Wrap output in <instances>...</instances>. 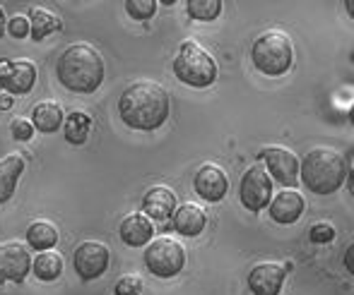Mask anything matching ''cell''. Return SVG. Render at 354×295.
Returning <instances> with one entry per match:
<instances>
[{
  "label": "cell",
  "mask_w": 354,
  "mask_h": 295,
  "mask_svg": "<svg viewBox=\"0 0 354 295\" xmlns=\"http://www.w3.org/2000/svg\"><path fill=\"white\" fill-rule=\"evenodd\" d=\"M169 111H171L169 92L152 79L128 84L118 99V116L128 128L140 130V132H152L162 128L169 118Z\"/></svg>",
  "instance_id": "6da1fadb"
},
{
  "label": "cell",
  "mask_w": 354,
  "mask_h": 295,
  "mask_svg": "<svg viewBox=\"0 0 354 295\" xmlns=\"http://www.w3.org/2000/svg\"><path fill=\"white\" fill-rule=\"evenodd\" d=\"M58 82L73 94H94L104 82V58L92 43H73L56 63Z\"/></svg>",
  "instance_id": "7a4b0ae2"
},
{
  "label": "cell",
  "mask_w": 354,
  "mask_h": 295,
  "mask_svg": "<svg viewBox=\"0 0 354 295\" xmlns=\"http://www.w3.org/2000/svg\"><path fill=\"white\" fill-rule=\"evenodd\" d=\"M299 178L313 194H333L347 180V161L335 149L316 147L304 156Z\"/></svg>",
  "instance_id": "3957f363"
},
{
  "label": "cell",
  "mask_w": 354,
  "mask_h": 295,
  "mask_svg": "<svg viewBox=\"0 0 354 295\" xmlns=\"http://www.w3.org/2000/svg\"><path fill=\"white\" fill-rule=\"evenodd\" d=\"M251 60L258 72L268 74V77H282L284 72H289V68L294 63L292 39L284 32H277V29L263 32L253 41Z\"/></svg>",
  "instance_id": "277c9868"
},
{
  "label": "cell",
  "mask_w": 354,
  "mask_h": 295,
  "mask_svg": "<svg viewBox=\"0 0 354 295\" xmlns=\"http://www.w3.org/2000/svg\"><path fill=\"white\" fill-rule=\"evenodd\" d=\"M174 74L193 89H205L217 79V63L201 43L183 41L174 58Z\"/></svg>",
  "instance_id": "5b68a950"
},
{
  "label": "cell",
  "mask_w": 354,
  "mask_h": 295,
  "mask_svg": "<svg viewBox=\"0 0 354 295\" xmlns=\"http://www.w3.org/2000/svg\"><path fill=\"white\" fill-rule=\"evenodd\" d=\"M145 267L157 278H171L186 267V247L174 238H152L145 245Z\"/></svg>",
  "instance_id": "8992f818"
},
{
  "label": "cell",
  "mask_w": 354,
  "mask_h": 295,
  "mask_svg": "<svg viewBox=\"0 0 354 295\" xmlns=\"http://www.w3.org/2000/svg\"><path fill=\"white\" fill-rule=\"evenodd\" d=\"M239 199L248 212H263L272 202V178L266 163H253L239 183Z\"/></svg>",
  "instance_id": "52a82bcc"
},
{
  "label": "cell",
  "mask_w": 354,
  "mask_h": 295,
  "mask_svg": "<svg viewBox=\"0 0 354 295\" xmlns=\"http://www.w3.org/2000/svg\"><path fill=\"white\" fill-rule=\"evenodd\" d=\"M109 262H111V252L99 240H84L73 252V267L82 281H94V278L104 276Z\"/></svg>",
  "instance_id": "ba28073f"
},
{
  "label": "cell",
  "mask_w": 354,
  "mask_h": 295,
  "mask_svg": "<svg viewBox=\"0 0 354 295\" xmlns=\"http://www.w3.org/2000/svg\"><path fill=\"white\" fill-rule=\"evenodd\" d=\"M32 254L27 245L19 240H3L0 243V281L22 283L32 272Z\"/></svg>",
  "instance_id": "9c48e42d"
},
{
  "label": "cell",
  "mask_w": 354,
  "mask_h": 295,
  "mask_svg": "<svg viewBox=\"0 0 354 295\" xmlns=\"http://www.w3.org/2000/svg\"><path fill=\"white\" fill-rule=\"evenodd\" d=\"M261 159L266 163L270 178L277 180V185H282V187H294L297 185L301 163H299L294 152H289L287 147H266L261 152Z\"/></svg>",
  "instance_id": "30bf717a"
},
{
  "label": "cell",
  "mask_w": 354,
  "mask_h": 295,
  "mask_svg": "<svg viewBox=\"0 0 354 295\" xmlns=\"http://www.w3.org/2000/svg\"><path fill=\"white\" fill-rule=\"evenodd\" d=\"M37 84V65L32 60H0V87L8 94H29Z\"/></svg>",
  "instance_id": "8fae6325"
},
{
  "label": "cell",
  "mask_w": 354,
  "mask_h": 295,
  "mask_svg": "<svg viewBox=\"0 0 354 295\" xmlns=\"http://www.w3.org/2000/svg\"><path fill=\"white\" fill-rule=\"evenodd\" d=\"M193 190L205 202H222L229 192V178L224 168H219L217 163H203L196 171V178H193Z\"/></svg>",
  "instance_id": "7c38bea8"
},
{
  "label": "cell",
  "mask_w": 354,
  "mask_h": 295,
  "mask_svg": "<svg viewBox=\"0 0 354 295\" xmlns=\"http://www.w3.org/2000/svg\"><path fill=\"white\" fill-rule=\"evenodd\" d=\"M287 269L277 262H261L248 274V288L253 295H280Z\"/></svg>",
  "instance_id": "4fadbf2b"
},
{
  "label": "cell",
  "mask_w": 354,
  "mask_h": 295,
  "mask_svg": "<svg viewBox=\"0 0 354 295\" xmlns=\"http://www.w3.org/2000/svg\"><path fill=\"white\" fill-rule=\"evenodd\" d=\"M270 207V218L280 226H292L304 216L306 209V199L301 197V192H297L294 187H284L282 192H277V197H272Z\"/></svg>",
  "instance_id": "5bb4252c"
},
{
  "label": "cell",
  "mask_w": 354,
  "mask_h": 295,
  "mask_svg": "<svg viewBox=\"0 0 354 295\" xmlns=\"http://www.w3.org/2000/svg\"><path fill=\"white\" fill-rule=\"evenodd\" d=\"M142 212L152 221H167L176 212V194L167 185H154L145 192L142 197Z\"/></svg>",
  "instance_id": "9a60e30c"
},
{
  "label": "cell",
  "mask_w": 354,
  "mask_h": 295,
  "mask_svg": "<svg viewBox=\"0 0 354 295\" xmlns=\"http://www.w3.org/2000/svg\"><path fill=\"white\" fill-rule=\"evenodd\" d=\"M118 233L128 247H145L154 238V223L145 212H136L123 218Z\"/></svg>",
  "instance_id": "2e32d148"
},
{
  "label": "cell",
  "mask_w": 354,
  "mask_h": 295,
  "mask_svg": "<svg viewBox=\"0 0 354 295\" xmlns=\"http://www.w3.org/2000/svg\"><path fill=\"white\" fill-rule=\"evenodd\" d=\"M171 218H174L176 233H181V236H186V238L201 236L207 226L205 209H203L201 204H193V202H186V204H181V207H176V212H174Z\"/></svg>",
  "instance_id": "e0dca14e"
},
{
  "label": "cell",
  "mask_w": 354,
  "mask_h": 295,
  "mask_svg": "<svg viewBox=\"0 0 354 295\" xmlns=\"http://www.w3.org/2000/svg\"><path fill=\"white\" fill-rule=\"evenodd\" d=\"M22 173H24V159L19 154H10V156L0 159V204L12 199L15 187H17Z\"/></svg>",
  "instance_id": "ac0fdd59"
},
{
  "label": "cell",
  "mask_w": 354,
  "mask_h": 295,
  "mask_svg": "<svg viewBox=\"0 0 354 295\" xmlns=\"http://www.w3.org/2000/svg\"><path fill=\"white\" fill-rule=\"evenodd\" d=\"M63 120H66V113H63L61 103H56V101H41L32 108L34 128L44 134L58 132V130L63 128Z\"/></svg>",
  "instance_id": "d6986e66"
},
{
  "label": "cell",
  "mask_w": 354,
  "mask_h": 295,
  "mask_svg": "<svg viewBox=\"0 0 354 295\" xmlns=\"http://www.w3.org/2000/svg\"><path fill=\"white\" fill-rule=\"evenodd\" d=\"M92 128H94V120L89 116L87 111H73L68 113L66 120H63V134H66V139L75 147H80V144H84L89 139V134H92Z\"/></svg>",
  "instance_id": "ffe728a7"
},
{
  "label": "cell",
  "mask_w": 354,
  "mask_h": 295,
  "mask_svg": "<svg viewBox=\"0 0 354 295\" xmlns=\"http://www.w3.org/2000/svg\"><path fill=\"white\" fill-rule=\"evenodd\" d=\"M29 24H32V32H29L32 41H44V39L51 37L53 32H61L63 29L61 17L46 8H32V12H29Z\"/></svg>",
  "instance_id": "44dd1931"
},
{
  "label": "cell",
  "mask_w": 354,
  "mask_h": 295,
  "mask_svg": "<svg viewBox=\"0 0 354 295\" xmlns=\"http://www.w3.org/2000/svg\"><path fill=\"white\" fill-rule=\"evenodd\" d=\"M27 245L32 250H53L58 245V228L56 223L46 221V218H37V221L29 223L27 228Z\"/></svg>",
  "instance_id": "7402d4cb"
},
{
  "label": "cell",
  "mask_w": 354,
  "mask_h": 295,
  "mask_svg": "<svg viewBox=\"0 0 354 295\" xmlns=\"http://www.w3.org/2000/svg\"><path fill=\"white\" fill-rule=\"evenodd\" d=\"M32 272L39 281H56L63 274V257L53 250H44L32 262Z\"/></svg>",
  "instance_id": "603a6c76"
},
{
  "label": "cell",
  "mask_w": 354,
  "mask_h": 295,
  "mask_svg": "<svg viewBox=\"0 0 354 295\" xmlns=\"http://www.w3.org/2000/svg\"><path fill=\"white\" fill-rule=\"evenodd\" d=\"M224 10V0H186V12L196 22H214Z\"/></svg>",
  "instance_id": "cb8c5ba5"
},
{
  "label": "cell",
  "mask_w": 354,
  "mask_h": 295,
  "mask_svg": "<svg viewBox=\"0 0 354 295\" xmlns=\"http://www.w3.org/2000/svg\"><path fill=\"white\" fill-rule=\"evenodd\" d=\"M157 3L159 0H126V12L131 14L133 19H138V22H145V19L154 17Z\"/></svg>",
  "instance_id": "d4e9b609"
},
{
  "label": "cell",
  "mask_w": 354,
  "mask_h": 295,
  "mask_svg": "<svg viewBox=\"0 0 354 295\" xmlns=\"http://www.w3.org/2000/svg\"><path fill=\"white\" fill-rule=\"evenodd\" d=\"M116 295H140L142 293V278L136 276V274H126L116 281Z\"/></svg>",
  "instance_id": "484cf974"
},
{
  "label": "cell",
  "mask_w": 354,
  "mask_h": 295,
  "mask_svg": "<svg viewBox=\"0 0 354 295\" xmlns=\"http://www.w3.org/2000/svg\"><path fill=\"white\" fill-rule=\"evenodd\" d=\"M34 123L32 118H15L12 125H10V132H12V137L17 139V142H29V139L34 137Z\"/></svg>",
  "instance_id": "4316f807"
},
{
  "label": "cell",
  "mask_w": 354,
  "mask_h": 295,
  "mask_svg": "<svg viewBox=\"0 0 354 295\" xmlns=\"http://www.w3.org/2000/svg\"><path fill=\"white\" fill-rule=\"evenodd\" d=\"M29 32H32V24H29L27 14H15L8 19V34L12 39H27Z\"/></svg>",
  "instance_id": "83f0119b"
},
{
  "label": "cell",
  "mask_w": 354,
  "mask_h": 295,
  "mask_svg": "<svg viewBox=\"0 0 354 295\" xmlns=\"http://www.w3.org/2000/svg\"><path fill=\"white\" fill-rule=\"evenodd\" d=\"M311 240H313V243H330V240H335V228H333L328 221L313 223V226H311Z\"/></svg>",
  "instance_id": "f1b7e54d"
},
{
  "label": "cell",
  "mask_w": 354,
  "mask_h": 295,
  "mask_svg": "<svg viewBox=\"0 0 354 295\" xmlns=\"http://www.w3.org/2000/svg\"><path fill=\"white\" fill-rule=\"evenodd\" d=\"M342 262H345V269L354 276V243L347 245L345 254H342Z\"/></svg>",
  "instance_id": "f546056e"
},
{
  "label": "cell",
  "mask_w": 354,
  "mask_h": 295,
  "mask_svg": "<svg viewBox=\"0 0 354 295\" xmlns=\"http://www.w3.org/2000/svg\"><path fill=\"white\" fill-rule=\"evenodd\" d=\"M5 32H8V17H5L3 8H0V39L5 37Z\"/></svg>",
  "instance_id": "4dcf8cb0"
},
{
  "label": "cell",
  "mask_w": 354,
  "mask_h": 295,
  "mask_svg": "<svg viewBox=\"0 0 354 295\" xmlns=\"http://www.w3.org/2000/svg\"><path fill=\"white\" fill-rule=\"evenodd\" d=\"M347 185H350V192L354 194V163H352L350 171H347Z\"/></svg>",
  "instance_id": "1f68e13d"
},
{
  "label": "cell",
  "mask_w": 354,
  "mask_h": 295,
  "mask_svg": "<svg viewBox=\"0 0 354 295\" xmlns=\"http://www.w3.org/2000/svg\"><path fill=\"white\" fill-rule=\"evenodd\" d=\"M345 10H347V14L354 19V0H345Z\"/></svg>",
  "instance_id": "d6a6232c"
},
{
  "label": "cell",
  "mask_w": 354,
  "mask_h": 295,
  "mask_svg": "<svg viewBox=\"0 0 354 295\" xmlns=\"http://www.w3.org/2000/svg\"><path fill=\"white\" fill-rule=\"evenodd\" d=\"M350 123L354 125V103H352V108H350Z\"/></svg>",
  "instance_id": "836d02e7"
},
{
  "label": "cell",
  "mask_w": 354,
  "mask_h": 295,
  "mask_svg": "<svg viewBox=\"0 0 354 295\" xmlns=\"http://www.w3.org/2000/svg\"><path fill=\"white\" fill-rule=\"evenodd\" d=\"M176 0H162V5H174Z\"/></svg>",
  "instance_id": "e575fe53"
}]
</instances>
